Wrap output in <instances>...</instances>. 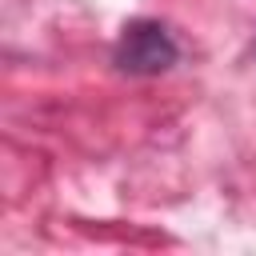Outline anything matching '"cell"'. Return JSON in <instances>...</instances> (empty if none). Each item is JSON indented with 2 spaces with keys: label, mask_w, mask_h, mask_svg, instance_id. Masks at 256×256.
Returning <instances> with one entry per match:
<instances>
[{
  "label": "cell",
  "mask_w": 256,
  "mask_h": 256,
  "mask_svg": "<svg viewBox=\"0 0 256 256\" xmlns=\"http://www.w3.org/2000/svg\"><path fill=\"white\" fill-rule=\"evenodd\" d=\"M112 60L128 76H160V72H168L180 60V48H176V40L168 36L164 24H156V20H132V24H124Z\"/></svg>",
  "instance_id": "cell-1"
}]
</instances>
